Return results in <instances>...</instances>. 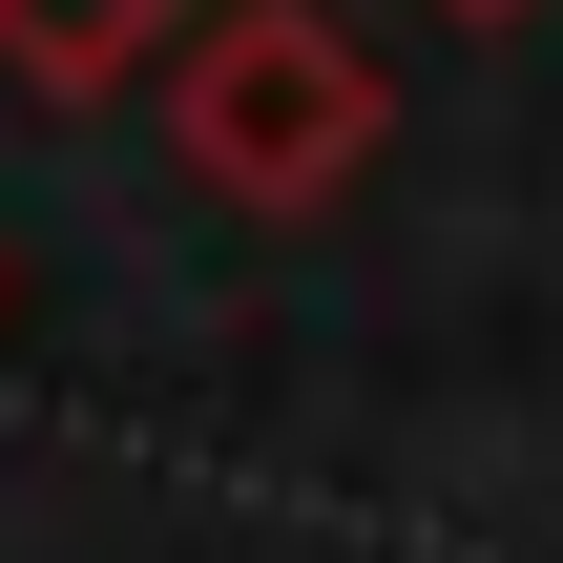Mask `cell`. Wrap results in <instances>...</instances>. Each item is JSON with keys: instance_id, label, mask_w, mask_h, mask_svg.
I'll list each match as a JSON object with an SVG mask.
<instances>
[{"instance_id": "6da1fadb", "label": "cell", "mask_w": 563, "mask_h": 563, "mask_svg": "<svg viewBox=\"0 0 563 563\" xmlns=\"http://www.w3.org/2000/svg\"><path fill=\"white\" fill-rule=\"evenodd\" d=\"M188 167H209L230 209H334V188L376 167V63H355L313 0L209 21V42H188Z\"/></svg>"}, {"instance_id": "7a4b0ae2", "label": "cell", "mask_w": 563, "mask_h": 563, "mask_svg": "<svg viewBox=\"0 0 563 563\" xmlns=\"http://www.w3.org/2000/svg\"><path fill=\"white\" fill-rule=\"evenodd\" d=\"M209 0H0V63L21 84H125L146 42H188Z\"/></svg>"}, {"instance_id": "3957f363", "label": "cell", "mask_w": 563, "mask_h": 563, "mask_svg": "<svg viewBox=\"0 0 563 563\" xmlns=\"http://www.w3.org/2000/svg\"><path fill=\"white\" fill-rule=\"evenodd\" d=\"M439 21H522V0H439Z\"/></svg>"}]
</instances>
